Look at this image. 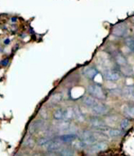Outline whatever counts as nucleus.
Wrapping results in <instances>:
<instances>
[{"mask_svg":"<svg viewBox=\"0 0 134 156\" xmlns=\"http://www.w3.org/2000/svg\"><path fill=\"white\" fill-rule=\"evenodd\" d=\"M87 91L90 95L96 98L97 99H104V93L103 91L102 87L97 83H91L87 87Z\"/></svg>","mask_w":134,"mask_h":156,"instance_id":"f257e3e1","label":"nucleus"},{"mask_svg":"<svg viewBox=\"0 0 134 156\" xmlns=\"http://www.w3.org/2000/svg\"><path fill=\"white\" fill-rule=\"evenodd\" d=\"M107 148H108V144L104 140H101V141H96L95 143L89 146L88 151L90 153H97L105 151Z\"/></svg>","mask_w":134,"mask_h":156,"instance_id":"f03ea898","label":"nucleus"},{"mask_svg":"<svg viewBox=\"0 0 134 156\" xmlns=\"http://www.w3.org/2000/svg\"><path fill=\"white\" fill-rule=\"evenodd\" d=\"M89 124L92 127L95 128L97 130H100V131L104 132L107 129V126H106V123L103 120L100 119H97V118H91L89 120Z\"/></svg>","mask_w":134,"mask_h":156,"instance_id":"7ed1b4c3","label":"nucleus"},{"mask_svg":"<svg viewBox=\"0 0 134 156\" xmlns=\"http://www.w3.org/2000/svg\"><path fill=\"white\" fill-rule=\"evenodd\" d=\"M62 142L60 141L58 139L55 140H51L48 144L44 145V148L48 151H59L63 147Z\"/></svg>","mask_w":134,"mask_h":156,"instance_id":"20e7f679","label":"nucleus"},{"mask_svg":"<svg viewBox=\"0 0 134 156\" xmlns=\"http://www.w3.org/2000/svg\"><path fill=\"white\" fill-rule=\"evenodd\" d=\"M127 30H128V27H127V25L125 23H119L113 27L112 33L115 36L122 37L127 33Z\"/></svg>","mask_w":134,"mask_h":156,"instance_id":"39448f33","label":"nucleus"},{"mask_svg":"<svg viewBox=\"0 0 134 156\" xmlns=\"http://www.w3.org/2000/svg\"><path fill=\"white\" fill-rule=\"evenodd\" d=\"M91 111L97 115H103L108 113V108L106 106V105L98 102L97 105H95L93 107H92Z\"/></svg>","mask_w":134,"mask_h":156,"instance_id":"423d86ee","label":"nucleus"},{"mask_svg":"<svg viewBox=\"0 0 134 156\" xmlns=\"http://www.w3.org/2000/svg\"><path fill=\"white\" fill-rule=\"evenodd\" d=\"M120 76L121 75H120L119 72L113 70V69H106L104 72V77L107 80H110V81L118 80L120 78Z\"/></svg>","mask_w":134,"mask_h":156,"instance_id":"0eeeda50","label":"nucleus"},{"mask_svg":"<svg viewBox=\"0 0 134 156\" xmlns=\"http://www.w3.org/2000/svg\"><path fill=\"white\" fill-rule=\"evenodd\" d=\"M44 122L42 120V119H38V120L34 121L33 122L30 123V126H29V128H28L29 133H30V134L35 133L37 129L42 128L43 126H44Z\"/></svg>","mask_w":134,"mask_h":156,"instance_id":"6e6552de","label":"nucleus"},{"mask_svg":"<svg viewBox=\"0 0 134 156\" xmlns=\"http://www.w3.org/2000/svg\"><path fill=\"white\" fill-rule=\"evenodd\" d=\"M98 100L96 98L93 97V96H86L83 99V103L85 106L88 107V108H91L92 107H93L95 105H97L98 103Z\"/></svg>","mask_w":134,"mask_h":156,"instance_id":"1a4fd4ad","label":"nucleus"},{"mask_svg":"<svg viewBox=\"0 0 134 156\" xmlns=\"http://www.w3.org/2000/svg\"><path fill=\"white\" fill-rule=\"evenodd\" d=\"M58 139L62 143H70L77 139V135L76 133H65L61 135Z\"/></svg>","mask_w":134,"mask_h":156,"instance_id":"9d476101","label":"nucleus"},{"mask_svg":"<svg viewBox=\"0 0 134 156\" xmlns=\"http://www.w3.org/2000/svg\"><path fill=\"white\" fill-rule=\"evenodd\" d=\"M83 74L89 79H94L97 76V71L93 67H86L83 70Z\"/></svg>","mask_w":134,"mask_h":156,"instance_id":"9b49d317","label":"nucleus"},{"mask_svg":"<svg viewBox=\"0 0 134 156\" xmlns=\"http://www.w3.org/2000/svg\"><path fill=\"white\" fill-rule=\"evenodd\" d=\"M73 112H74V119H76L79 122H83L85 120L84 115H83L79 106L75 105L73 107Z\"/></svg>","mask_w":134,"mask_h":156,"instance_id":"f8f14e48","label":"nucleus"},{"mask_svg":"<svg viewBox=\"0 0 134 156\" xmlns=\"http://www.w3.org/2000/svg\"><path fill=\"white\" fill-rule=\"evenodd\" d=\"M104 133L108 135L109 137H116V136H119L120 135L122 134V131H121L118 129H110V128H107Z\"/></svg>","mask_w":134,"mask_h":156,"instance_id":"ddd939ff","label":"nucleus"},{"mask_svg":"<svg viewBox=\"0 0 134 156\" xmlns=\"http://www.w3.org/2000/svg\"><path fill=\"white\" fill-rule=\"evenodd\" d=\"M64 115H65V110L62 108H57L53 113V117L56 120H62V119H64Z\"/></svg>","mask_w":134,"mask_h":156,"instance_id":"4468645a","label":"nucleus"},{"mask_svg":"<svg viewBox=\"0 0 134 156\" xmlns=\"http://www.w3.org/2000/svg\"><path fill=\"white\" fill-rule=\"evenodd\" d=\"M62 94L61 93H56V94H54L51 96L49 99V103L51 105H55V104H58V102L62 101Z\"/></svg>","mask_w":134,"mask_h":156,"instance_id":"2eb2a0df","label":"nucleus"},{"mask_svg":"<svg viewBox=\"0 0 134 156\" xmlns=\"http://www.w3.org/2000/svg\"><path fill=\"white\" fill-rule=\"evenodd\" d=\"M74 119V112H73V107H69L65 110V115L64 119L65 120H71Z\"/></svg>","mask_w":134,"mask_h":156,"instance_id":"dca6fc26","label":"nucleus"},{"mask_svg":"<svg viewBox=\"0 0 134 156\" xmlns=\"http://www.w3.org/2000/svg\"><path fill=\"white\" fill-rule=\"evenodd\" d=\"M51 140H52V138H51V136H42L41 138H39L37 141V145L39 146H44L46 144H48V142H50Z\"/></svg>","mask_w":134,"mask_h":156,"instance_id":"f3484780","label":"nucleus"},{"mask_svg":"<svg viewBox=\"0 0 134 156\" xmlns=\"http://www.w3.org/2000/svg\"><path fill=\"white\" fill-rule=\"evenodd\" d=\"M23 145L26 147H32L34 145V140L31 136H26L23 141Z\"/></svg>","mask_w":134,"mask_h":156,"instance_id":"a211bd4d","label":"nucleus"},{"mask_svg":"<svg viewBox=\"0 0 134 156\" xmlns=\"http://www.w3.org/2000/svg\"><path fill=\"white\" fill-rule=\"evenodd\" d=\"M115 60H116V62L119 65V66H126V64H127L126 59H125V57H124L122 55H121V54H117L116 56H115Z\"/></svg>","mask_w":134,"mask_h":156,"instance_id":"6ab92c4d","label":"nucleus"},{"mask_svg":"<svg viewBox=\"0 0 134 156\" xmlns=\"http://www.w3.org/2000/svg\"><path fill=\"white\" fill-rule=\"evenodd\" d=\"M122 94L125 95H130V94H134V86H126L122 89Z\"/></svg>","mask_w":134,"mask_h":156,"instance_id":"aec40b11","label":"nucleus"},{"mask_svg":"<svg viewBox=\"0 0 134 156\" xmlns=\"http://www.w3.org/2000/svg\"><path fill=\"white\" fill-rule=\"evenodd\" d=\"M125 115L129 118H134V106H126L124 109Z\"/></svg>","mask_w":134,"mask_h":156,"instance_id":"412c9836","label":"nucleus"},{"mask_svg":"<svg viewBox=\"0 0 134 156\" xmlns=\"http://www.w3.org/2000/svg\"><path fill=\"white\" fill-rule=\"evenodd\" d=\"M59 153L60 154H62V155L64 156H70L74 154V151H72L71 149L65 148V147H62V148L59 151Z\"/></svg>","mask_w":134,"mask_h":156,"instance_id":"4be33fe9","label":"nucleus"},{"mask_svg":"<svg viewBox=\"0 0 134 156\" xmlns=\"http://www.w3.org/2000/svg\"><path fill=\"white\" fill-rule=\"evenodd\" d=\"M130 126V122L128 119H123L120 122V127L122 129H126Z\"/></svg>","mask_w":134,"mask_h":156,"instance_id":"5701e85b","label":"nucleus"},{"mask_svg":"<svg viewBox=\"0 0 134 156\" xmlns=\"http://www.w3.org/2000/svg\"><path fill=\"white\" fill-rule=\"evenodd\" d=\"M125 43H126V45L128 46V48L134 52V38H132V37L127 38L125 40Z\"/></svg>","mask_w":134,"mask_h":156,"instance_id":"b1692460","label":"nucleus"},{"mask_svg":"<svg viewBox=\"0 0 134 156\" xmlns=\"http://www.w3.org/2000/svg\"><path fill=\"white\" fill-rule=\"evenodd\" d=\"M117 120H118V119H117L116 117H114V116L109 117V118L108 119V122H107V123H108V125H111V124L114 125V124H115V122H117Z\"/></svg>","mask_w":134,"mask_h":156,"instance_id":"393cba45","label":"nucleus"},{"mask_svg":"<svg viewBox=\"0 0 134 156\" xmlns=\"http://www.w3.org/2000/svg\"><path fill=\"white\" fill-rule=\"evenodd\" d=\"M133 96H134V94H133Z\"/></svg>","mask_w":134,"mask_h":156,"instance_id":"a878e982","label":"nucleus"}]
</instances>
